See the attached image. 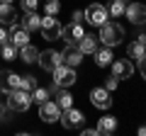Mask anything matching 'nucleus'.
I'll return each mask as SVG.
<instances>
[{
  "instance_id": "obj_20",
  "label": "nucleus",
  "mask_w": 146,
  "mask_h": 136,
  "mask_svg": "<svg viewBox=\"0 0 146 136\" xmlns=\"http://www.w3.org/2000/svg\"><path fill=\"white\" fill-rule=\"evenodd\" d=\"M95 63H98L100 68H105V66H110V63H112V51H110V46L98 49V51H95Z\"/></svg>"
},
{
  "instance_id": "obj_26",
  "label": "nucleus",
  "mask_w": 146,
  "mask_h": 136,
  "mask_svg": "<svg viewBox=\"0 0 146 136\" xmlns=\"http://www.w3.org/2000/svg\"><path fill=\"white\" fill-rule=\"evenodd\" d=\"M20 88L32 92V90L36 88V78H34V75H25V78H22V83H20Z\"/></svg>"
},
{
  "instance_id": "obj_23",
  "label": "nucleus",
  "mask_w": 146,
  "mask_h": 136,
  "mask_svg": "<svg viewBox=\"0 0 146 136\" xmlns=\"http://www.w3.org/2000/svg\"><path fill=\"white\" fill-rule=\"evenodd\" d=\"M124 10H127V3H124V0H112V5L107 7V12L112 17H122V15H124Z\"/></svg>"
},
{
  "instance_id": "obj_5",
  "label": "nucleus",
  "mask_w": 146,
  "mask_h": 136,
  "mask_svg": "<svg viewBox=\"0 0 146 136\" xmlns=\"http://www.w3.org/2000/svg\"><path fill=\"white\" fill-rule=\"evenodd\" d=\"M107 17H110L107 7L100 5V3H93V5L85 7V20H88L93 27H102L105 22H107Z\"/></svg>"
},
{
  "instance_id": "obj_3",
  "label": "nucleus",
  "mask_w": 146,
  "mask_h": 136,
  "mask_svg": "<svg viewBox=\"0 0 146 136\" xmlns=\"http://www.w3.org/2000/svg\"><path fill=\"white\" fill-rule=\"evenodd\" d=\"M39 29H42L44 39H49V42H56V39H61V34H63V24H61L54 15H46V17H44Z\"/></svg>"
},
{
  "instance_id": "obj_34",
  "label": "nucleus",
  "mask_w": 146,
  "mask_h": 136,
  "mask_svg": "<svg viewBox=\"0 0 146 136\" xmlns=\"http://www.w3.org/2000/svg\"><path fill=\"white\" fill-rule=\"evenodd\" d=\"M139 134H141V136H146V126H139Z\"/></svg>"
},
{
  "instance_id": "obj_25",
  "label": "nucleus",
  "mask_w": 146,
  "mask_h": 136,
  "mask_svg": "<svg viewBox=\"0 0 146 136\" xmlns=\"http://www.w3.org/2000/svg\"><path fill=\"white\" fill-rule=\"evenodd\" d=\"M15 56H17V46L12 42H5L3 44V58H5V61H12Z\"/></svg>"
},
{
  "instance_id": "obj_15",
  "label": "nucleus",
  "mask_w": 146,
  "mask_h": 136,
  "mask_svg": "<svg viewBox=\"0 0 146 136\" xmlns=\"http://www.w3.org/2000/svg\"><path fill=\"white\" fill-rule=\"evenodd\" d=\"M61 56H63V63H66V66H71V68H76L80 61H83V51H80L78 46H68V51L61 53Z\"/></svg>"
},
{
  "instance_id": "obj_4",
  "label": "nucleus",
  "mask_w": 146,
  "mask_h": 136,
  "mask_svg": "<svg viewBox=\"0 0 146 136\" xmlns=\"http://www.w3.org/2000/svg\"><path fill=\"white\" fill-rule=\"evenodd\" d=\"M54 85L56 88H71L73 83H76V71H73L71 66H66V63H61L58 68H54Z\"/></svg>"
},
{
  "instance_id": "obj_13",
  "label": "nucleus",
  "mask_w": 146,
  "mask_h": 136,
  "mask_svg": "<svg viewBox=\"0 0 146 136\" xmlns=\"http://www.w3.org/2000/svg\"><path fill=\"white\" fill-rule=\"evenodd\" d=\"M10 42L15 44L17 49L27 46V44H29V32H27L22 24H12V32H10Z\"/></svg>"
},
{
  "instance_id": "obj_22",
  "label": "nucleus",
  "mask_w": 146,
  "mask_h": 136,
  "mask_svg": "<svg viewBox=\"0 0 146 136\" xmlns=\"http://www.w3.org/2000/svg\"><path fill=\"white\" fill-rule=\"evenodd\" d=\"M56 105L61 107V110H68V107H73V95L66 92V90H58L56 95Z\"/></svg>"
},
{
  "instance_id": "obj_24",
  "label": "nucleus",
  "mask_w": 146,
  "mask_h": 136,
  "mask_svg": "<svg viewBox=\"0 0 146 136\" xmlns=\"http://www.w3.org/2000/svg\"><path fill=\"white\" fill-rule=\"evenodd\" d=\"M46 100H49V90H44V88H34L32 90V102L42 105V102H46Z\"/></svg>"
},
{
  "instance_id": "obj_29",
  "label": "nucleus",
  "mask_w": 146,
  "mask_h": 136,
  "mask_svg": "<svg viewBox=\"0 0 146 136\" xmlns=\"http://www.w3.org/2000/svg\"><path fill=\"white\" fill-rule=\"evenodd\" d=\"M36 5H39V0H22V10H25V12L36 10Z\"/></svg>"
},
{
  "instance_id": "obj_11",
  "label": "nucleus",
  "mask_w": 146,
  "mask_h": 136,
  "mask_svg": "<svg viewBox=\"0 0 146 136\" xmlns=\"http://www.w3.org/2000/svg\"><path fill=\"white\" fill-rule=\"evenodd\" d=\"M63 39H66V44L68 46H78V42L83 39V27L78 24V22H73V24H68L66 29H63V34H61Z\"/></svg>"
},
{
  "instance_id": "obj_8",
  "label": "nucleus",
  "mask_w": 146,
  "mask_h": 136,
  "mask_svg": "<svg viewBox=\"0 0 146 136\" xmlns=\"http://www.w3.org/2000/svg\"><path fill=\"white\" fill-rule=\"evenodd\" d=\"M39 63H42L44 71H54V68H58L63 63V56L61 51H54V49H49V51L39 53Z\"/></svg>"
},
{
  "instance_id": "obj_19",
  "label": "nucleus",
  "mask_w": 146,
  "mask_h": 136,
  "mask_svg": "<svg viewBox=\"0 0 146 136\" xmlns=\"http://www.w3.org/2000/svg\"><path fill=\"white\" fill-rule=\"evenodd\" d=\"M20 56H22L25 63H34V61H39V49H34L32 44H27V46L20 49Z\"/></svg>"
},
{
  "instance_id": "obj_21",
  "label": "nucleus",
  "mask_w": 146,
  "mask_h": 136,
  "mask_svg": "<svg viewBox=\"0 0 146 136\" xmlns=\"http://www.w3.org/2000/svg\"><path fill=\"white\" fill-rule=\"evenodd\" d=\"M127 51H129L131 58H136V61H139V58L146 56V42H144V39H139V42L129 44V49H127Z\"/></svg>"
},
{
  "instance_id": "obj_10",
  "label": "nucleus",
  "mask_w": 146,
  "mask_h": 136,
  "mask_svg": "<svg viewBox=\"0 0 146 136\" xmlns=\"http://www.w3.org/2000/svg\"><path fill=\"white\" fill-rule=\"evenodd\" d=\"M90 100H93V105L100 107V110H110V107H112L110 90H105V88H95L93 92H90Z\"/></svg>"
},
{
  "instance_id": "obj_9",
  "label": "nucleus",
  "mask_w": 146,
  "mask_h": 136,
  "mask_svg": "<svg viewBox=\"0 0 146 136\" xmlns=\"http://www.w3.org/2000/svg\"><path fill=\"white\" fill-rule=\"evenodd\" d=\"M124 15L129 17L134 24H141V27L146 24V5H141V3H131V5L124 10Z\"/></svg>"
},
{
  "instance_id": "obj_33",
  "label": "nucleus",
  "mask_w": 146,
  "mask_h": 136,
  "mask_svg": "<svg viewBox=\"0 0 146 136\" xmlns=\"http://www.w3.org/2000/svg\"><path fill=\"white\" fill-rule=\"evenodd\" d=\"M83 136H98V129H85Z\"/></svg>"
},
{
  "instance_id": "obj_18",
  "label": "nucleus",
  "mask_w": 146,
  "mask_h": 136,
  "mask_svg": "<svg viewBox=\"0 0 146 136\" xmlns=\"http://www.w3.org/2000/svg\"><path fill=\"white\" fill-rule=\"evenodd\" d=\"M115 129H117V119H115V117H100L98 134H112Z\"/></svg>"
},
{
  "instance_id": "obj_35",
  "label": "nucleus",
  "mask_w": 146,
  "mask_h": 136,
  "mask_svg": "<svg viewBox=\"0 0 146 136\" xmlns=\"http://www.w3.org/2000/svg\"><path fill=\"white\" fill-rule=\"evenodd\" d=\"M0 3H12V0H0Z\"/></svg>"
},
{
  "instance_id": "obj_30",
  "label": "nucleus",
  "mask_w": 146,
  "mask_h": 136,
  "mask_svg": "<svg viewBox=\"0 0 146 136\" xmlns=\"http://www.w3.org/2000/svg\"><path fill=\"white\" fill-rule=\"evenodd\" d=\"M117 83H119V78H115V75H112V78H110L107 83H105V90H110V92H112V90L117 88Z\"/></svg>"
},
{
  "instance_id": "obj_28",
  "label": "nucleus",
  "mask_w": 146,
  "mask_h": 136,
  "mask_svg": "<svg viewBox=\"0 0 146 136\" xmlns=\"http://www.w3.org/2000/svg\"><path fill=\"white\" fill-rule=\"evenodd\" d=\"M20 83H22V78L17 73H10L7 75V85H10V88H20Z\"/></svg>"
},
{
  "instance_id": "obj_17",
  "label": "nucleus",
  "mask_w": 146,
  "mask_h": 136,
  "mask_svg": "<svg viewBox=\"0 0 146 136\" xmlns=\"http://www.w3.org/2000/svg\"><path fill=\"white\" fill-rule=\"evenodd\" d=\"M22 27H25L27 32H34V29H39V27H42V17L36 15L34 10L25 12V17H22Z\"/></svg>"
},
{
  "instance_id": "obj_32",
  "label": "nucleus",
  "mask_w": 146,
  "mask_h": 136,
  "mask_svg": "<svg viewBox=\"0 0 146 136\" xmlns=\"http://www.w3.org/2000/svg\"><path fill=\"white\" fill-rule=\"evenodd\" d=\"M139 71H141V75L146 78V56H144V58H139Z\"/></svg>"
},
{
  "instance_id": "obj_14",
  "label": "nucleus",
  "mask_w": 146,
  "mask_h": 136,
  "mask_svg": "<svg viewBox=\"0 0 146 136\" xmlns=\"http://www.w3.org/2000/svg\"><path fill=\"white\" fill-rule=\"evenodd\" d=\"M0 24L3 27H12L17 24V12L10 3H0Z\"/></svg>"
},
{
  "instance_id": "obj_16",
  "label": "nucleus",
  "mask_w": 146,
  "mask_h": 136,
  "mask_svg": "<svg viewBox=\"0 0 146 136\" xmlns=\"http://www.w3.org/2000/svg\"><path fill=\"white\" fill-rule=\"evenodd\" d=\"M98 42H100V39L95 37V34H83V39L78 42V49L83 53H95V51H98Z\"/></svg>"
},
{
  "instance_id": "obj_27",
  "label": "nucleus",
  "mask_w": 146,
  "mask_h": 136,
  "mask_svg": "<svg viewBox=\"0 0 146 136\" xmlns=\"http://www.w3.org/2000/svg\"><path fill=\"white\" fill-rule=\"evenodd\" d=\"M58 7H61V5H58V0H49V3H46V15H56Z\"/></svg>"
},
{
  "instance_id": "obj_1",
  "label": "nucleus",
  "mask_w": 146,
  "mask_h": 136,
  "mask_svg": "<svg viewBox=\"0 0 146 136\" xmlns=\"http://www.w3.org/2000/svg\"><path fill=\"white\" fill-rule=\"evenodd\" d=\"M32 107V92L22 88H12L7 92V110L12 112H27Z\"/></svg>"
},
{
  "instance_id": "obj_2",
  "label": "nucleus",
  "mask_w": 146,
  "mask_h": 136,
  "mask_svg": "<svg viewBox=\"0 0 146 136\" xmlns=\"http://www.w3.org/2000/svg\"><path fill=\"white\" fill-rule=\"evenodd\" d=\"M100 42L105 44V46H117V44H122V39H124V29H122V24H117V22H105L102 27H100Z\"/></svg>"
},
{
  "instance_id": "obj_12",
  "label": "nucleus",
  "mask_w": 146,
  "mask_h": 136,
  "mask_svg": "<svg viewBox=\"0 0 146 136\" xmlns=\"http://www.w3.org/2000/svg\"><path fill=\"white\" fill-rule=\"evenodd\" d=\"M131 73H134V66H131V61H127V58H119V61L112 63V75L115 78H131Z\"/></svg>"
},
{
  "instance_id": "obj_31",
  "label": "nucleus",
  "mask_w": 146,
  "mask_h": 136,
  "mask_svg": "<svg viewBox=\"0 0 146 136\" xmlns=\"http://www.w3.org/2000/svg\"><path fill=\"white\" fill-rule=\"evenodd\" d=\"M5 42H10V34L5 32V27L0 24V44H5Z\"/></svg>"
},
{
  "instance_id": "obj_7",
  "label": "nucleus",
  "mask_w": 146,
  "mask_h": 136,
  "mask_svg": "<svg viewBox=\"0 0 146 136\" xmlns=\"http://www.w3.org/2000/svg\"><path fill=\"white\" fill-rule=\"evenodd\" d=\"M39 117H42V121H46V124H51V121H58V117H61V107L56 105V102H42L39 105Z\"/></svg>"
},
{
  "instance_id": "obj_6",
  "label": "nucleus",
  "mask_w": 146,
  "mask_h": 136,
  "mask_svg": "<svg viewBox=\"0 0 146 136\" xmlns=\"http://www.w3.org/2000/svg\"><path fill=\"white\" fill-rule=\"evenodd\" d=\"M58 121H61L66 129H78V126L85 124V114L78 110H73V107H68V110H63V114L58 117Z\"/></svg>"
}]
</instances>
